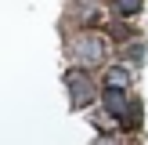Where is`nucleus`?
<instances>
[{
  "mask_svg": "<svg viewBox=\"0 0 148 145\" xmlns=\"http://www.w3.org/2000/svg\"><path fill=\"white\" fill-rule=\"evenodd\" d=\"M101 55H105V47H101V40H94V36H90V40H79V58H83L87 65H94V62H98Z\"/></svg>",
  "mask_w": 148,
  "mask_h": 145,
  "instance_id": "f257e3e1",
  "label": "nucleus"
},
{
  "mask_svg": "<svg viewBox=\"0 0 148 145\" xmlns=\"http://www.w3.org/2000/svg\"><path fill=\"white\" fill-rule=\"evenodd\" d=\"M83 72H69V87H72V102H76V105H83L87 98H90V84H83Z\"/></svg>",
  "mask_w": 148,
  "mask_h": 145,
  "instance_id": "f03ea898",
  "label": "nucleus"
},
{
  "mask_svg": "<svg viewBox=\"0 0 148 145\" xmlns=\"http://www.w3.org/2000/svg\"><path fill=\"white\" fill-rule=\"evenodd\" d=\"M127 84H130V72L127 69H112V72H108V91H127Z\"/></svg>",
  "mask_w": 148,
  "mask_h": 145,
  "instance_id": "7ed1b4c3",
  "label": "nucleus"
},
{
  "mask_svg": "<svg viewBox=\"0 0 148 145\" xmlns=\"http://www.w3.org/2000/svg\"><path fill=\"white\" fill-rule=\"evenodd\" d=\"M116 14H141V4H116Z\"/></svg>",
  "mask_w": 148,
  "mask_h": 145,
  "instance_id": "20e7f679",
  "label": "nucleus"
}]
</instances>
